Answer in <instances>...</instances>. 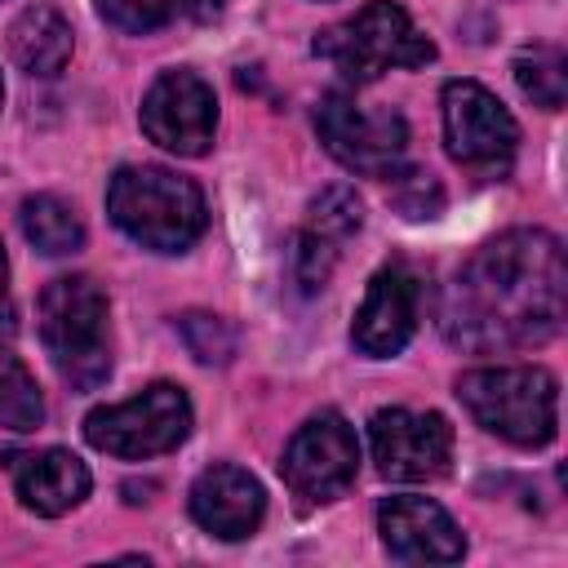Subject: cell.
<instances>
[{
    "label": "cell",
    "instance_id": "18",
    "mask_svg": "<svg viewBox=\"0 0 568 568\" xmlns=\"http://www.w3.org/2000/svg\"><path fill=\"white\" fill-rule=\"evenodd\" d=\"M515 84L519 93L541 106V111H559L568 98V58L559 44H528L515 53Z\"/></svg>",
    "mask_w": 568,
    "mask_h": 568
},
{
    "label": "cell",
    "instance_id": "25",
    "mask_svg": "<svg viewBox=\"0 0 568 568\" xmlns=\"http://www.w3.org/2000/svg\"><path fill=\"white\" fill-rule=\"evenodd\" d=\"M226 4H231V0H182V9H186L195 22H213V18H222Z\"/></svg>",
    "mask_w": 568,
    "mask_h": 568
},
{
    "label": "cell",
    "instance_id": "26",
    "mask_svg": "<svg viewBox=\"0 0 568 568\" xmlns=\"http://www.w3.org/2000/svg\"><path fill=\"white\" fill-rule=\"evenodd\" d=\"M0 315H9V257H4V244H0Z\"/></svg>",
    "mask_w": 568,
    "mask_h": 568
},
{
    "label": "cell",
    "instance_id": "17",
    "mask_svg": "<svg viewBox=\"0 0 568 568\" xmlns=\"http://www.w3.org/2000/svg\"><path fill=\"white\" fill-rule=\"evenodd\" d=\"M18 222H22L27 244L40 248L44 257H67V253L84 248V222H80L75 204L62 200V195H49V191H44V195L22 200Z\"/></svg>",
    "mask_w": 568,
    "mask_h": 568
},
{
    "label": "cell",
    "instance_id": "7",
    "mask_svg": "<svg viewBox=\"0 0 568 568\" xmlns=\"http://www.w3.org/2000/svg\"><path fill=\"white\" fill-rule=\"evenodd\" d=\"M439 106L448 155L475 178H506L519 151V124L501 106V98L479 80H448Z\"/></svg>",
    "mask_w": 568,
    "mask_h": 568
},
{
    "label": "cell",
    "instance_id": "8",
    "mask_svg": "<svg viewBox=\"0 0 568 568\" xmlns=\"http://www.w3.org/2000/svg\"><path fill=\"white\" fill-rule=\"evenodd\" d=\"M315 133H320L324 151L351 173L390 178L395 169H404L408 124L390 106L368 111L351 93H324V102L315 111Z\"/></svg>",
    "mask_w": 568,
    "mask_h": 568
},
{
    "label": "cell",
    "instance_id": "13",
    "mask_svg": "<svg viewBox=\"0 0 568 568\" xmlns=\"http://www.w3.org/2000/svg\"><path fill=\"white\" fill-rule=\"evenodd\" d=\"M377 532L390 559L399 564H457L466 555V537L453 515L430 497H386L377 506Z\"/></svg>",
    "mask_w": 568,
    "mask_h": 568
},
{
    "label": "cell",
    "instance_id": "15",
    "mask_svg": "<svg viewBox=\"0 0 568 568\" xmlns=\"http://www.w3.org/2000/svg\"><path fill=\"white\" fill-rule=\"evenodd\" d=\"M13 488H18V501L31 510V515H44V519H58L67 510H75L89 488H93V475L89 466L67 453V448H40V453H27L18 457L13 466Z\"/></svg>",
    "mask_w": 568,
    "mask_h": 568
},
{
    "label": "cell",
    "instance_id": "21",
    "mask_svg": "<svg viewBox=\"0 0 568 568\" xmlns=\"http://www.w3.org/2000/svg\"><path fill=\"white\" fill-rule=\"evenodd\" d=\"M178 333L186 342V351L200 359V364H231L235 359V346H240V333L231 328V320L213 315V311H186L178 315Z\"/></svg>",
    "mask_w": 568,
    "mask_h": 568
},
{
    "label": "cell",
    "instance_id": "27",
    "mask_svg": "<svg viewBox=\"0 0 568 568\" xmlns=\"http://www.w3.org/2000/svg\"><path fill=\"white\" fill-rule=\"evenodd\" d=\"M0 106H4V84H0Z\"/></svg>",
    "mask_w": 568,
    "mask_h": 568
},
{
    "label": "cell",
    "instance_id": "12",
    "mask_svg": "<svg viewBox=\"0 0 568 568\" xmlns=\"http://www.w3.org/2000/svg\"><path fill=\"white\" fill-rule=\"evenodd\" d=\"M417 311H422V280L404 266V262H390L382 266L368 288H364V302L351 320V342L359 355L368 359H390L408 346V337L417 333Z\"/></svg>",
    "mask_w": 568,
    "mask_h": 568
},
{
    "label": "cell",
    "instance_id": "22",
    "mask_svg": "<svg viewBox=\"0 0 568 568\" xmlns=\"http://www.w3.org/2000/svg\"><path fill=\"white\" fill-rule=\"evenodd\" d=\"M337 244H328V240H320V235H311V231H297L293 235V248H288V275H293V284H297V293H320L324 284H328V275H333V266H337Z\"/></svg>",
    "mask_w": 568,
    "mask_h": 568
},
{
    "label": "cell",
    "instance_id": "4",
    "mask_svg": "<svg viewBox=\"0 0 568 568\" xmlns=\"http://www.w3.org/2000/svg\"><path fill=\"white\" fill-rule=\"evenodd\" d=\"M40 342L71 390H98L111 373L106 342V293L93 275H58L44 284L40 306Z\"/></svg>",
    "mask_w": 568,
    "mask_h": 568
},
{
    "label": "cell",
    "instance_id": "1",
    "mask_svg": "<svg viewBox=\"0 0 568 568\" xmlns=\"http://www.w3.org/2000/svg\"><path fill=\"white\" fill-rule=\"evenodd\" d=\"M568 262L559 235L515 226L484 240L439 293V333L470 355L541 346L564 328Z\"/></svg>",
    "mask_w": 568,
    "mask_h": 568
},
{
    "label": "cell",
    "instance_id": "2",
    "mask_svg": "<svg viewBox=\"0 0 568 568\" xmlns=\"http://www.w3.org/2000/svg\"><path fill=\"white\" fill-rule=\"evenodd\" d=\"M106 213L151 253H186L209 226L204 191L164 164H120L106 182Z\"/></svg>",
    "mask_w": 568,
    "mask_h": 568
},
{
    "label": "cell",
    "instance_id": "16",
    "mask_svg": "<svg viewBox=\"0 0 568 568\" xmlns=\"http://www.w3.org/2000/svg\"><path fill=\"white\" fill-rule=\"evenodd\" d=\"M4 44H9V58L18 71L36 75V80H53L67 71L71 62V49H75V36H71V22L62 9L53 4H27L9 31H4Z\"/></svg>",
    "mask_w": 568,
    "mask_h": 568
},
{
    "label": "cell",
    "instance_id": "11",
    "mask_svg": "<svg viewBox=\"0 0 568 568\" xmlns=\"http://www.w3.org/2000/svg\"><path fill=\"white\" fill-rule=\"evenodd\" d=\"M368 444H373L377 470L399 484L439 479L453 466V426L444 413L377 408L368 417Z\"/></svg>",
    "mask_w": 568,
    "mask_h": 568
},
{
    "label": "cell",
    "instance_id": "24",
    "mask_svg": "<svg viewBox=\"0 0 568 568\" xmlns=\"http://www.w3.org/2000/svg\"><path fill=\"white\" fill-rule=\"evenodd\" d=\"M390 204L422 222V217H435L444 209V191H439V178L426 173V169H395L390 173Z\"/></svg>",
    "mask_w": 568,
    "mask_h": 568
},
{
    "label": "cell",
    "instance_id": "9",
    "mask_svg": "<svg viewBox=\"0 0 568 568\" xmlns=\"http://www.w3.org/2000/svg\"><path fill=\"white\" fill-rule=\"evenodd\" d=\"M355 470H359L355 426L333 408L306 417L280 457V479L288 484V493L302 501H315V506L337 501L355 484Z\"/></svg>",
    "mask_w": 568,
    "mask_h": 568
},
{
    "label": "cell",
    "instance_id": "5",
    "mask_svg": "<svg viewBox=\"0 0 568 568\" xmlns=\"http://www.w3.org/2000/svg\"><path fill=\"white\" fill-rule=\"evenodd\" d=\"M315 58L333 62L346 84H373L395 67H426L435 62V44L395 0H368L351 18L324 27L315 36Z\"/></svg>",
    "mask_w": 568,
    "mask_h": 568
},
{
    "label": "cell",
    "instance_id": "3",
    "mask_svg": "<svg viewBox=\"0 0 568 568\" xmlns=\"http://www.w3.org/2000/svg\"><path fill=\"white\" fill-rule=\"evenodd\" d=\"M457 399L488 435L515 448H546L559 435V382L541 364H497L457 377Z\"/></svg>",
    "mask_w": 568,
    "mask_h": 568
},
{
    "label": "cell",
    "instance_id": "23",
    "mask_svg": "<svg viewBox=\"0 0 568 568\" xmlns=\"http://www.w3.org/2000/svg\"><path fill=\"white\" fill-rule=\"evenodd\" d=\"M102 22H111L115 31L129 36H151L160 27H169L182 9V0H93Z\"/></svg>",
    "mask_w": 568,
    "mask_h": 568
},
{
    "label": "cell",
    "instance_id": "19",
    "mask_svg": "<svg viewBox=\"0 0 568 568\" xmlns=\"http://www.w3.org/2000/svg\"><path fill=\"white\" fill-rule=\"evenodd\" d=\"M359 226H364V200L355 195V186L333 182V186H324V191L311 200L302 231H311V235H320V240H328V244L342 248Z\"/></svg>",
    "mask_w": 568,
    "mask_h": 568
},
{
    "label": "cell",
    "instance_id": "10",
    "mask_svg": "<svg viewBox=\"0 0 568 568\" xmlns=\"http://www.w3.org/2000/svg\"><path fill=\"white\" fill-rule=\"evenodd\" d=\"M138 124L169 155L195 160V155H204L213 146V133H217V98H213V89H209V80L200 71L169 67L142 93Z\"/></svg>",
    "mask_w": 568,
    "mask_h": 568
},
{
    "label": "cell",
    "instance_id": "6",
    "mask_svg": "<svg viewBox=\"0 0 568 568\" xmlns=\"http://www.w3.org/2000/svg\"><path fill=\"white\" fill-rule=\"evenodd\" d=\"M191 426H195L191 395L178 382H151L146 390H138L120 404L93 408L84 417V439L106 457L146 462V457H160V453H173L178 444H186Z\"/></svg>",
    "mask_w": 568,
    "mask_h": 568
},
{
    "label": "cell",
    "instance_id": "20",
    "mask_svg": "<svg viewBox=\"0 0 568 568\" xmlns=\"http://www.w3.org/2000/svg\"><path fill=\"white\" fill-rule=\"evenodd\" d=\"M44 422V399L31 368L18 355H0V426L36 430Z\"/></svg>",
    "mask_w": 568,
    "mask_h": 568
},
{
    "label": "cell",
    "instance_id": "14",
    "mask_svg": "<svg viewBox=\"0 0 568 568\" xmlns=\"http://www.w3.org/2000/svg\"><path fill=\"white\" fill-rule=\"evenodd\" d=\"M262 515H266V493H262L257 475H248L244 466L217 462V466L195 475V484H191V519L209 537L240 541V537L257 532Z\"/></svg>",
    "mask_w": 568,
    "mask_h": 568
}]
</instances>
